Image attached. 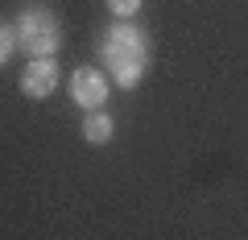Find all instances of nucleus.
<instances>
[{
  "instance_id": "obj_2",
  "label": "nucleus",
  "mask_w": 248,
  "mask_h": 240,
  "mask_svg": "<svg viewBox=\"0 0 248 240\" xmlns=\"http://www.w3.org/2000/svg\"><path fill=\"white\" fill-rule=\"evenodd\" d=\"M17 37L25 42L29 54L50 58V54L58 50V42H62L58 17H54L50 9H25V13H21V21H17Z\"/></svg>"
},
{
  "instance_id": "obj_1",
  "label": "nucleus",
  "mask_w": 248,
  "mask_h": 240,
  "mask_svg": "<svg viewBox=\"0 0 248 240\" xmlns=\"http://www.w3.org/2000/svg\"><path fill=\"white\" fill-rule=\"evenodd\" d=\"M104 63L116 75L120 87H137L145 66H149V42H145V33L137 25H124V21L112 25L104 33Z\"/></svg>"
},
{
  "instance_id": "obj_4",
  "label": "nucleus",
  "mask_w": 248,
  "mask_h": 240,
  "mask_svg": "<svg viewBox=\"0 0 248 240\" xmlns=\"http://www.w3.org/2000/svg\"><path fill=\"white\" fill-rule=\"evenodd\" d=\"M54 87H58V66H54L50 58L25 63V71H21V91H25L29 99H46Z\"/></svg>"
},
{
  "instance_id": "obj_6",
  "label": "nucleus",
  "mask_w": 248,
  "mask_h": 240,
  "mask_svg": "<svg viewBox=\"0 0 248 240\" xmlns=\"http://www.w3.org/2000/svg\"><path fill=\"white\" fill-rule=\"evenodd\" d=\"M17 42H21V37H17V29H13V25H0V66H4V63L13 58Z\"/></svg>"
},
{
  "instance_id": "obj_3",
  "label": "nucleus",
  "mask_w": 248,
  "mask_h": 240,
  "mask_svg": "<svg viewBox=\"0 0 248 240\" xmlns=\"http://www.w3.org/2000/svg\"><path fill=\"white\" fill-rule=\"evenodd\" d=\"M71 99L83 108V112L104 108V99H108V79H104V71H95V66H79V71L71 75Z\"/></svg>"
},
{
  "instance_id": "obj_5",
  "label": "nucleus",
  "mask_w": 248,
  "mask_h": 240,
  "mask_svg": "<svg viewBox=\"0 0 248 240\" xmlns=\"http://www.w3.org/2000/svg\"><path fill=\"white\" fill-rule=\"evenodd\" d=\"M83 137H87L91 145H108V141H112V116H104L99 108L87 112V120H83Z\"/></svg>"
},
{
  "instance_id": "obj_7",
  "label": "nucleus",
  "mask_w": 248,
  "mask_h": 240,
  "mask_svg": "<svg viewBox=\"0 0 248 240\" xmlns=\"http://www.w3.org/2000/svg\"><path fill=\"white\" fill-rule=\"evenodd\" d=\"M108 9H112L116 17H133V13L141 9V0H108Z\"/></svg>"
}]
</instances>
